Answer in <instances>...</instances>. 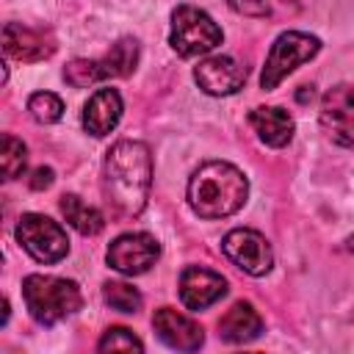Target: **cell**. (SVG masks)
<instances>
[{"label":"cell","instance_id":"obj_1","mask_svg":"<svg viewBox=\"0 0 354 354\" xmlns=\"http://www.w3.org/2000/svg\"><path fill=\"white\" fill-rule=\"evenodd\" d=\"M152 155L141 141H119L108 149L102 163V191L119 216H138L149 199Z\"/></svg>","mask_w":354,"mask_h":354},{"label":"cell","instance_id":"obj_2","mask_svg":"<svg viewBox=\"0 0 354 354\" xmlns=\"http://www.w3.org/2000/svg\"><path fill=\"white\" fill-rule=\"evenodd\" d=\"M249 180L227 160L202 163L188 180V205L199 218H224L243 207Z\"/></svg>","mask_w":354,"mask_h":354},{"label":"cell","instance_id":"obj_3","mask_svg":"<svg viewBox=\"0 0 354 354\" xmlns=\"http://www.w3.org/2000/svg\"><path fill=\"white\" fill-rule=\"evenodd\" d=\"M22 299L33 321L53 326L80 310L83 296L77 282L50 274H30L22 282Z\"/></svg>","mask_w":354,"mask_h":354},{"label":"cell","instance_id":"obj_4","mask_svg":"<svg viewBox=\"0 0 354 354\" xmlns=\"http://www.w3.org/2000/svg\"><path fill=\"white\" fill-rule=\"evenodd\" d=\"M224 33L221 28L213 22V17L191 3H183L171 11V33H169V44L177 55L183 58H194V55H205L210 50H216L221 44Z\"/></svg>","mask_w":354,"mask_h":354},{"label":"cell","instance_id":"obj_5","mask_svg":"<svg viewBox=\"0 0 354 354\" xmlns=\"http://www.w3.org/2000/svg\"><path fill=\"white\" fill-rule=\"evenodd\" d=\"M318 50H321V41L310 33H301V30L279 33L274 39L271 50H268V58H266V66H263V75H260V88L274 91L296 66L315 58Z\"/></svg>","mask_w":354,"mask_h":354},{"label":"cell","instance_id":"obj_6","mask_svg":"<svg viewBox=\"0 0 354 354\" xmlns=\"http://www.w3.org/2000/svg\"><path fill=\"white\" fill-rule=\"evenodd\" d=\"M17 241L39 263H58L69 252V238L64 227L41 213H25L17 224Z\"/></svg>","mask_w":354,"mask_h":354},{"label":"cell","instance_id":"obj_7","mask_svg":"<svg viewBox=\"0 0 354 354\" xmlns=\"http://www.w3.org/2000/svg\"><path fill=\"white\" fill-rule=\"evenodd\" d=\"M221 252L249 277H266L274 266V252L257 230H246V227L230 230L221 241Z\"/></svg>","mask_w":354,"mask_h":354},{"label":"cell","instance_id":"obj_8","mask_svg":"<svg viewBox=\"0 0 354 354\" xmlns=\"http://www.w3.org/2000/svg\"><path fill=\"white\" fill-rule=\"evenodd\" d=\"M108 266L124 277H138L155 266L160 257V246L147 232H124L108 246Z\"/></svg>","mask_w":354,"mask_h":354},{"label":"cell","instance_id":"obj_9","mask_svg":"<svg viewBox=\"0 0 354 354\" xmlns=\"http://www.w3.org/2000/svg\"><path fill=\"white\" fill-rule=\"evenodd\" d=\"M321 127L335 144L354 149V86L337 83L324 94Z\"/></svg>","mask_w":354,"mask_h":354},{"label":"cell","instance_id":"obj_10","mask_svg":"<svg viewBox=\"0 0 354 354\" xmlns=\"http://www.w3.org/2000/svg\"><path fill=\"white\" fill-rule=\"evenodd\" d=\"M194 80L205 94L227 97V94H235L246 83V66L230 55H213L196 64Z\"/></svg>","mask_w":354,"mask_h":354},{"label":"cell","instance_id":"obj_11","mask_svg":"<svg viewBox=\"0 0 354 354\" xmlns=\"http://www.w3.org/2000/svg\"><path fill=\"white\" fill-rule=\"evenodd\" d=\"M227 293V279L210 268L188 266L180 274V301L188 310H205Z\"/></svg>","mask_w":354,"mask_h":354},{"label":"cell","instance_id":"obj_12","mask_svg":"<svg viewBox=\"0 0 354 354\" xmlns=\"http://www.w3.org/2000/svg\"><path fill=\"white\" fill-rule=\"evenodd\" d=\"M152 326L158 332V337L177 348V351H196L202 343H205V332L196 321H191L188 315L171 310V307H160L152 318Z\"/></svg>","mask_w":354,"mask_h":354},{"label":"cell","instance_id":"obj_13","mask_svg":"<svg viewBox=\"0 0 354 354\" xmlns=\"http://www.w3.org/2000/svg\"><path fill=\"white\" fill-rule=\"evenodd\" d=\"M3 50L8 58L22 61V64H33V61H44L55 53L53 39H47L41 30L25 28L19 22H6L3 25Z\"/></svg>","mask_w":354,"mask_h":354},{"label":"cell","instance_id":"obj_14","mask_svg":"<svg viewBox=\"0 0 354 354\" xmlns=\"http://www.w3.org/2000/svg\"><path fill=\"white\" fill-rule=\"evenodd\" d=\"M119 119H122V97H119V91L116 88H97L88 97L86 108H83L86 133L102 138L119 124Z\"/></svg>","mask_w":354,"mask_h":354},{"label":"cell","instance_id":"obj_15","mask_svg":"<svg viewBox=\"0 0 354 354\" xmlns=\"http://www.w3.org/2000/svg\"><path fill=\"white\" fill-rule=\"evenodd\" d=\"M249 124L254 127L257 138L268 147H285L293 138V116L277 105H260L249 113Z\"/></svg>","mask_w":354,"mask_h":354},{"label":"cell","instance_id":"obj_16","mask_svg":"<svg viewBox=\"0 0 354 354\" xmlns=\"http://www.w3.org/2000/svg\"><path fill=\"white\" fill-rule=\"evenodd\" d=\"M263 332V318L249 301H235L218 321V335L227 343H249Z\"/></svg>","mask_w":354,"mask_h":354},{"label":"cell","instance_id":"obj_17","mask_svg":"<svg viewBox=\"0 0 354 354\" xmlns=\"http://www.w3.org/2000/svg\"><path fill=\"white\" fill-rule=\"evenodd\" d=\"M61 213H64V218L69 221V227H75L80 235H97V232H102V227H105L102 213H100L97 207L86 205L77 194H64V196H61Z\"/></svg>","mask_w":354,"mask_h":354},{"label":"cell","instance_id":"obj_18","mask_svg":"<svg viewBox=\"0 0 354 354\" xmlns=\"http://www.w3.org/2000/svg\"><path fill=\"white\" fill-rule=\"evenodd\" d=\"M105 77H127L136 64H138V41L124 36L116 44H111V50L105 53V58H100Z\"/></svg>","mask_w":354,"mask_h":354},{"label":"cell","instance_id":"obj_19","mask_svg":"<svg viewBox=\"0 0 354 354\" xmlns=\"http://www.w3.org/2000/svg\"><path fill=\"white\" fill-rule=\"evenodd\" d=\"M28 163V149L19 138L14 136H3V149H0V169H3V180H17L25 171Z\"/></svg>","mask_w":354,"mask_h":354},{"label":"cell","instance_id":"obj_20","mask_svg":"<svg viewBox=\"0 0 354 354\" xmlns=\"http://www.w3.org/2000/svg\"><path fill=\"white\" fill-rule=\"evenodd\" d=\"M64 77H66L69 86H75V88H86V86H94V83L105 80V72H102V64H100V61L75 58L72 64H66Z\"/></svg>","mask_w":354,"mask_h":354},{"label":"cell","instance_id":"obj_21","mask_svg":"<svg viewBox=\"0 0 354 354\" xmlns=\"http://www.w3.org/2000/svg\"><path fill=\"white\" fill-rule=\"evenodd\" d=\"M28 111H30V116L36 122L53 124V122H58L64 116V102H61V97H55L50 91H36L28 100Z\"/></svg>","mask_w":354,"mask_h":354},{"label":"cell","instance_id":"obj_22","mask_svg":"<svg viewBox=\"0 0 354 354\" xmlns=\"http://www.w3.org/2000/svg\"><path fill=\"white\" fill-rule=\"evenodd\" d=\"M102 293H105V301L119 313H136L141 307V301H144L141 293L127 282H108Z\"/></svg>","mask_w":354,"mask_h":354},{"label":"cell","instance_id":"obj_23","mask_svg":"<svg viewBox=\"0 0 354 354\" xmlns=\"http://www.w3.org/2000/svg\"><path fill=\"white\" fill-rule=\"evenodd\" d=\"M100 351H141L144 343L127 329V326H111L105 329V335L97 343Z\"/></svg>","mask_w":354,"mask_h":354},{"label":"cell","instance_id":"obj_24","mask_svg":"<svg viewBox=\"0 0 354 354\" xmlns=\"http://www.w3.org/2000/svg\"><path fill=\"white\" fill-rule=\"evenodd\" d=\"M227 6L243 17H266L271 8V0H227Z\"/></svg>","mask_w":354,"mask_h":354},{"label":"cell","instance_id":"obj_25","mask_svg":"<svg viewBox=\"0 0 354 354\" xmlns=\"http://www.w3.org/2000/svg\"><path fill=\"white\" fill-rule=\"evenodd\" d=\"M50 185H53V169L39 166V169L30 174V188H33V191H44V188H50Z\"/></svg>","mask_w":354,"mask_h":354},{"label":"cell","instance_id":"obj_26","mask_svg":"<svg viewBox=\"0 0 354 354\" xmlns=\"http://www.w3.org/2000/svg\"><path fill=\"white\" fill-rule=\"evenodd\" d=\"M8 321V299H3V324Z\"/></svg>","mask_w":354,"mask_h":354},{"label":"cell","instance_id":"obj_27","mask_svg":"<svg viewBox=\"0 0 354 354\" xmlns=\"http://www.w3.org/2000/svg\"><path fill=\"white\" fill-rule=\"evenodd\" d=\"M346 243H348V252L354 254V235H348V241H346Z\"/></svg>","mask_w":354,"mask_h":354}]
</instances>
